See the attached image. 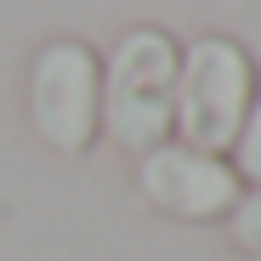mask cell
Instances as JSON below:
<instances>
[{
	"mask_svg": "<svg viewBox=\"0 0 261 261\" xmlns=\"http://www.w3.org/2000/svg\"><path fill=\"white\" fill-rule=\"evenodd\" d=\"M29 125L34 137L85 159L102 137V51L91 40H46L29 63Z\"/></svg>",
	"mask_w": 261,
	"mask_h": 261,
	"instance_id": "3957f363",
	"label": "cell"
},
{
	"mask_svg": "<svg viewBox=\"0 0 261 261\" xmlns=\"http://www.w3.org/2000/svg\"><path fill=\"white\" fill-rule=\"evenodd\" d=\"M137 188L170 222H227L233 204L244 199L239 170L222 153H199V148H182V142H165V148L142 153Z\"/></svg>",
	"mask_w": 261,
	"mask_h": 261,
	"instance_id": "277c9868",
	"label": "cell"
},
{
	"mask_svg": "<svg viewBox=\"0 0 261 261\" xmlns=\"http://www.w3.org/2000/svg\"><path fill=\"white\" fill-rule=\"evenodd\" d=\"M233 170H239L244 188H261V97H255V108H250L244 137L233 142Z\"/></svg>",
	"mask_w": 261,
	"mask_h": 261,
	"instance_id": "8992f818",
	"label": "cell"
},
{
	"mask_svg": "<svg viewBox=\"0 0 261 261\" xmlns=\"http://www.w3.org/2000/svg\"><path fill=\"white\" fill-rule=\"evenodd\" d=\"M176 74L182 40L170 29L137 23L102 63V130L125 153H153L176 137Z\"/></svg>",
	"mask_w": 261,
	"mask_h": 261,
	"instance_id": "6da1fadb",
	"label": "cell"
},
{
	"mask_svg": "<svg viewBox=\"0 0 261 261\" xmlns=\"http://www.w3.org/2000/svg\"><path fill=\"white\" fill-rule=\"evenodd\" d=\"M244 261H261V255H244Z\"/></svg>",
	"mask_w": 261,
	"mask_h": 261,
	"instance_id": "52a82bcc",
	"label": "cell"
},
{
	"mask_svg": "<svg viewBox=\"0 0 261 261\" xmlns=\"http://www.w3.org/2000/svg\"><path fill=\"white\" fill-rule=\"evenodd\" d=\"M227 233H233V244L244 255H261V188H244V199L227 216Z\"/></svg>",
	"mask_w": 261,
	"mask_h": 261,
	"instance_id": "5b68a950",
	"label": "cell"
},
{
	"mask_svg": "<svg viewBox=\"0 0 261 261\" xmlns=\"http://www.w3.org/2000/svg\"><path fill=\"white\" fill-rule=\"evenodd\" d=\"M261 97L255 57L233 34H199L182 46V74H176V142L199 153H227L250 108Z\"/></svg>",
	"mask_w": 261,
	"mask_h": 261,
	"instance_id": "7a4b0ae2",
	"label": "cell"
}]
</instances>
